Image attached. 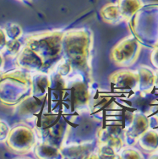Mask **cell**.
<instances>
[{
    "label": "cell",
    "mask_w": 158,
    "mask_h": 159,
    "mask_svg": "<svg viewBox=\"0 0 158 159\" xmlns=\"http://www.w3.org/2000/svg\"><path fill=\"white\" fill-rule=\"evenodd\" d=\"M93 32L87 28L64 31L62 57L71 65L74 72L79 73L87 81H92Z\"/></svg>",
    "instance_id": "1"
},
{
    "label": "cell",
    "mask_w": 158,
    "mask_h": 159,
    "mask_svg": "<svg viewBox=\"0 0 158 159\" xmlns=\"http://www.w3.org/2000/svg\"><path fill=\"white\" fill-rule=\"evenodd\" d=\"M64 31L54 30L26 35L23 45L30 49L43 64V73L51 74L62 57Z\"/></svg>",
    "instance_id": "2"
},
{
    "label": "cell",
    "mask_w": 158,
    "mask_h": 159,
    "mask_svg": "<svg viewBox=\"0 0 158 159\" xmlns=\"http://www.w3.org/2000/svg\"><path fill=\"white\" fill-rule=\"evenodd\" d=\"M31 97L32 73L16 68L0 74V104L15 107Z\"/></svg>",
    "instance_id": "3"
},
{
    "label": "cell",
    "mask_w": 158,
    "mask_h": 159,
    "mask_svg": "<svg viewBox=\"0 0 158 159\" xmlns=\"http://www.w3.org/2000/svg\"><path fill=\"white\" fill-rule=\"evenodd\" d=\"M38 141L39 137L34 127L25 123H18L10 128L4 143L14 154L25 155L33 152Z\"/></svg>",
    "instance_id": "4"
},
{
    "label": "cell",
    "mask_w": 158,
    "mask_h": 159,
    "mask_svg": "<svg viewBox=\"0 0 158 159\" xmlns=\"http://www.w3.org/2000/svg\"><path fill=\"white\" fill-rule=\"evenodd\" d=\"M140 50L134 37H124L113 47L110 57L117 66L128 67L136 61Z\"/></svg>",
    "instance_id": "5"
},
{
    "label": "cell",
    "mask_w": 158,
    "mask_h": 159,
    "mask_svg": "<svg viewBox=\"0 0 158 159\" xmlns=\"http://www.w3.org/2000/svg\"><path fill=\"white\" fill-rule=\"evenodd\" d=\"M34 154L38 158H62L63 153L58 147L47 143L45 141H39L33 151Z\"/></svg>",
    "instance_id": "6"
},
{
    "label": "cell",
    "mask_w": 158,
    "mask_h": 159,
    "mask_svg": "<svg viewBox=\"0 0 158 159\" xmlns=\"http://www.w3.org/2000/svg\"><path fill=\"white\" fill-rule=\"evenodd\" d=\"M100 15L102 20L106 24L117 25L124 20L117 3H107L104 5L101 9Z\"/></svg>",
    "instance_id": "7"
},
{
    "label": "cell",
    "mask_w": 158,
    "mask_h": 159,
    "mask_svg": "<svg viewBox=\"0 0 158 159\" xmlns=\"http://www.w3.org/2000/svg\"><path fill=\"white\" fill-rule=\"evenodd\" d=\"M116 3L124 20H130L137 11L143 7L141 0H118Z\"/></svg>",
    "instance_id": "8"
},
{
    "label": "cell",
    "mask_w": 158,
    "mask_h": 159,
    "mask_svg": "<svg viewBox=\"0 0 158 159\" xmlns=\"http://www.w3.org/2000/svg\"><path fill=\"white\" fill-rule=\"evenodd\" d=\"M22 44L20 40H8V43L6 44V47L3 50V55L4 57L6 56L8 58H16V56L18 55L19 52H20L22 48Z\"/></svg>",
    "instance_id": "9"
},
{
    "label": "cell",
    "mask_w": 158,
    "mask_h": 159,
    "mask_svg": "<svg viewBox=\"0 0 158 159\" xmlns=\"http://www.w3.org/2000/svg\"><path fill=\"white\" fill-rule=\"evenodd\" d=\"M8 39L9 40H20L23 36V30L20 25L15 23H9L5 25L3 27Z\"/></svg>",
    "instance_id": "10"
},
{
    "label": "cell",
    "mask_w": 158,
    "mask_h": 159,
    "mask_svg": "<svg viewBox=\"0 0 158 159\" xmlns=\"http://www.w3.org/2000/svg\"><path fill=\"white\" fill-rule=\"evenodd\" d=\"M10 126L3 119H0V143H4L10 131Z\"/></svg>",
    "instance_id": "11"
},
{
    "label": "cell",
    "mask_w": 158,
    "mask_h": 159,
    "mask_svg": "<svg viewBox=\"0 0 158 159\" xmlns=\"http://www.w3.org/2000/svg\"><path fill=\"white\" fill-rule=\"evenodd\" d=\"M8 37H7V35L5 33V31L3 27H1L0 26V52H3L5 47H6V44L8 43Z\"/></svg>",
    "instance_id": "12"
},
{
    "label": "cell",
    "mask_w": 158,
    "mask_h": 159,
    "mask_svg": "<svg viewBox=\"0 0 158 159\" xmlns=\"http://www.w3.org/2000/svg\"><path fill=\"white\" fill-rule=\"evenodd\" d=\"M3 65H4V55L3 52H0V71H3Z\"/></svg>",
    "instance_id": "13"
},
{
    "label": "cell",
    "mask_w": 158,
    "mask_h": 159,
    "mask_svg": "<svg viewBox=\"0 0 158 159\" xmlns=\"http://www.w3.org/2000/svg\"><path fill=\"white\" fill-rule=\"evenodd\" d=\"M19 2H21V3H30L32 0H18Z\"/></svg>",
    "instance_id": "14"
},
{
    "label": "cell",
    "mask_w": 158,
    "mask_h": 159,
    "mask_svg": "<svg viewBox=\"0 0 158 159\" xmlns=\"http://www.w3.org/2000/svg\"><path fill=\"white\" fill-rule=\"evenodd\" d=\"M2 72H3V71H0V74H1V73H2Z\"/></svg>",
    "instance_id": "15"
}]
</instances>
